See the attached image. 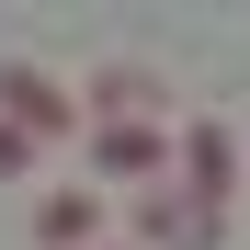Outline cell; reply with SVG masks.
Wrapping results in <instances>:
<instances>
[{"label":"cell","mask_w":250,"mask_h":250,"mask_svg":"<svg viewBox=\"0 0 250 250\" xmlns=\"http://www.w3.org/2000/svg\"><path fill=\"white\" fill-rule=\"evenodd\" d=\"M0 125H34V137H68V125H80V103L57 91L46 68H0Z\"/></svg>","instance_id":"1"},{"label":"cell","mask_w":250,"mask_h":250,"mask_svg":"<svg viewBox=\"0 0 250 250\" xmlns=\"http://www.w3.org/2000/svg\"><path fill=\"white\" fill-rule=\"evenodd\" d=\"M91 228H103V205H91V193H46V205H34V239H46V250H80Z\"/></svg>","instance_id":"2"},{"label":"cell","mask_w":250,"mask_h":250,"mask_svg":"<svg viewBox=\"0 0 250 250\" xmlns=\"http://www.w3.org/2000/svg\"><path fill=\"white\" fill-rule=\"evenodd\" d=\"M23 159H34V137H23V125H0V171H23Z\"/></svg>","instance_id":"3"}]
</instances>
